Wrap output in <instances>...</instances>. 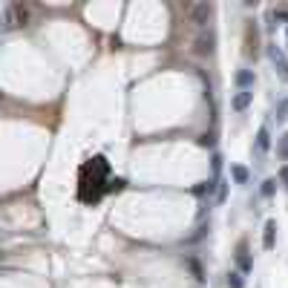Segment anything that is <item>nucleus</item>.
I'll return each mask as SVG.
<instances>
[{"label":"nucleus","instance_id":"4","mask_svg":"<svg viewBox=\"0 0 288 288\" xmlns=\"http://www.w3.org/2000/svg\"><path fill=\"white\" fill-rule=\"evenodd\" d=\"M253 84H256L253 69H239V72H236V87H239V90H251Z\"/></svg>","mask_w":288,"mask_h":288},{"label":"nucleus","instance_id":"12","mask_svg":"<svg viewBox=\"0 0 288 288\" xmlns=\"http://www.w3.org/2000/svg\"><path fill=\"white\" fill-rule=\"evenodd\" d=\"M205 18H210V6H199V9H196V23L205 26Z\"/></svg>","mask_w":288,"mask_h":288},{"label":"nucleus","instance_id":"7","mask_svg":"<svg viewBox=\"0 0 288 288\" xmlns=\"http://www.w3.org/2000/svg\"><path fill=\"white\" fill-rule=\"evenodd\" d=\"M268 147H271V133H268V127H259V133H256V150L265 153Z\"/></svg>","mask_w":288,"mask_h":288},{"label":"nucleus","instance_id":"6","mask_svg":"<svg viewBox=\"0 0 288 288\" xmlns=\"http://www.w3.org/2000/svg\"><path fill=\"white\" fill-rule=\"evenodd\" d=\"M236 262H239V268L245 274L251 271V256H248V245L245 242H239V248H236Z\"/></svg>","mask_w":288,"mask_h":288},{"label":"nucleus","instance_id":"3","mask_svg":"<svg viewBox=\"0 0 288 288\" xmlns=\"http://www.w3.org/2000/svg\"><path fill=\"white\" fill-rule=\"evenodd\" d=\"M251 98H253V92H251V90H239L236 95H233L230 107H233L236 113H245V110H248V104H251Z\"/></svg>","mask_w":288,"mask_h":288},{"label":"nucleus","instance_id":"11","mask_svg":"<svg viewBox=\"0 0 288 288\" xmlns=\"http://www.w3.org/2000/svg\"><path fill=\"white\" fill-rule=\"evenodd\" d=\"M274 190H276V179H265L262 187H259V193H262V196H271Z\"/></svg>","mask_w":288,"mask_h":288},{"label":"nucleus","instance_id":"8","mask_svg":"<svg viewBox=\"0 0 288 288\" xmlns=\"http://www.w3.org/2000/svg\"><path fill=\"white\" fill-rule=\"evenodd\" d=\"M230 179L236 184H248V170H245L242 164H233V167H230Z\"/></svg>","mask_w":288,"mask_h":288},{"label":"nucleus","instance_id":"1","mask_svg":"<svg viewBox=\"0 0 288 288\" xmlns=\"http://www.w3.org/2000/svg\"><path fill=\"white\" fill-rule=\"evenodd\" d=\"M104 184H110V164H107L104 156H92V159L81 167L78 196L84 199V202H95V199L107 190Z\"/></svg>","mask_w":288,"mask_h":288},{"label":"nucleus","instance_id":"2","mask_svg":"<svg viewBox=\"0 0 288 288\" xmlns=\"http://www.w3.org/2000/svg\"><path fill=\"white\" fill-rule=\"evenodd\" d=\"M268 58L274 61V69L279 72V78L288 81V61H285V55H282V49H276V46L271 44L268 46Z\"/></svg>","mask_w":288,"mask_h":288},{"label":"nucleus","instance_id":"14","mask_svg":"<svg viewBox=\"0 0 288 288\" xmlns=\"http://www.w3.org/2000/svg\"><path fill=\"white\" fill-rule=\"evenodd\" d=\"M279 182H282V187L288 190V164H282V167H279Z\"/></svg>","mask_w":288,"mask_h":288},{"label":"nucleus","instance_id":"10","mask_svg":"<svg viewBox=\"0 0 288 288\" xmlns=\"http://www.w3.org/2000/svg\"><path fill=\"white\" fill-rule=\"evenodd\" d=\"M228 288H245V279H242L239 271H230L228 274Z\"/></svg>","mask_w":288,"mask_h":288},{"label":"nucleus","instance_id":"5","mask_svg":"<svg viewBox=\"0 0 288 288\" xmlns=\"http://www.w3.org/2000/svg\"><path fill=\"white\" fill-rule=\"evenodd\" d=\"M274 230H276V222L274 219H268V222H265V233H262V248L265 251L274 248Z\"/></svg>","mask_w":288,"mask_h":288},{"label":"nucleus","instance_id":"13","mask_svg":"<svg viewBox=\"0 0 288 288\" xmlns=\"http://www.w3.org/2000/svg\"><path fill=\"white\" fill-rule=\"evenodd\" d=\"M276 153H279V159H288V133L279 138V144H276Z\"/></svg>","mask_w":288,"mask_h":288},{"label":"nucleus","instance_id":"9","mask_svg":"<svg viewBox=\"0 0 288 288\" xmlns=\"http://www.w3.org/2000/svg\"><path fill=\"white\" fill-rule=\"evenodd\" d=\"M274 118H276V121H288V98H282V101L276 104Z\"/></svg>","mask_w":288,"mask_h":288}]
</instances>
